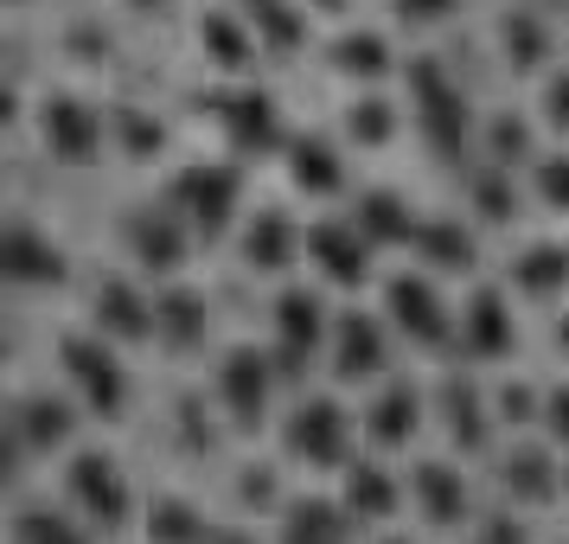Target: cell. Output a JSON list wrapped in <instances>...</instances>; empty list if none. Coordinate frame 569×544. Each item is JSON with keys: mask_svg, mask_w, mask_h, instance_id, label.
<instances>
[{"mask_svg": "<svg viewBox=\"0 0 569 544\" xmlns=\"http://www.w3.org/2000/svg\"><path fill=\"white\" fill-rule=\"evenodd\" d=\"M403 78H410V109H416V129H422V141L436 148L441 160H461L467 148H473V109H467V90L448 71H441V58L416 52L410 65H403Z\"/></svg>", "mask_w": 569, "mask_h": 544, "instance_id": "cell-1", "label": "cell"}, {"mask_svg": "<svg viewBox=\"0 0 569 544\" xmlns=\"http://www.w3.org/2000/svg\"><path fill=\"white\" fill-rule=\"evenodd\" d=\"M282 448H288V462H301V467L346 474V467L359 462L352 455L359 448V423H352V411L339 397H301L282 423Z\"/></svg>", "mask_w": 569, "mask_h": 544, "instance_id": "cell-2", "label": "cell"}, {"mask_svg": "<svg viewBox=\"0 0 569 544\" xmlns=\"http://www.w3.org/2000/svg\"><path fill=\"white\" fill-rule=\"evenodd\" d=\"M237 199H243V174H237L231 160H192V167L173 174V192H167V206L192 225V237H224L231 231Z\"/></svg>", "mask_w": 569, "mask_h": 544, "instance_id": "cell-3", "label": "cell"}, {"mask_svg": "<svg viewBox=\"0 0 569 544\" xmlns=\"http://www.w3.org/2000/svg\"><path fill=\"white\" fill-rule=\"evenodd\" d=\"M58 365H64V378L78 385L83 411L116 423V416L129 411V372L116 359V346L103 334H64L58 339Z\"/></svg>", "mask_w": 569, "mask_h": 544, "instance_id": "cell-4", "label": "cell"}, {"mask_svg": "<svg viewBox=\"0 0 569 544\" xmlns=\"http://www.w3.org/2000/svg\"><path fill=\"white\" fill-rule=\"evenodd\" d=\"M276 378H282V372H276V353H269V346H231V353L218 359V385H211V397L224 404L231 429L257 436L262 423H269Z\"/></svg>", "mask_w": 569, "mask_h": 544, "instance_id": "cell-5", "label": "cell"}, {"mask_svg": "<svg viewBox=\"0 0 569 544\" xmlns=\"http://www.w3.org/2000/svg\"><path fill=\"white\" fill-rule=\"evenodd\" d=\"M333 346V314L313 288H282L276 295V372L282 378H308V365Z\"/></svg>", "mask_w": 569, "mask_h": 544, "instance_id": "cell-6", "label": "cell"}, {"mask_svg": "<svg viewBox=\"0 0 569 544\" xmlns=\"http://www.w3.org/2000/svg\"><path fill=\"white\" fill-rule=\"evenodd\" d=\"M64 500H71L78 518L97 525V532H122V525H129V474H122L116 455H103V448L71 455V467H64Z\"/></svg>", "mask_w": 569, "mask_h": 544, "instance_id": "cell-7", "label": "cell"}, {"mask_svg": "<svg viewBox=\"0 0 569 544\" xmlns=\"http://www.w3.org/2000/svg\"><path fill=\"white\" fill-rule=\"evenodd\" d=\"M39 141L64 167H90V160H103L109 116L97 103H83V97H46L39 103Z\"/></svg>", "mask_w": 569, "mask_h": 544, "instance_id": "cell-8", "label": "cell"}, {"mask_svg": "<svg viewBox=\"0 0 569 544\" xmlns=\"http://www.w3.org/2000/svg\"><path fill=\"white\" fill-rule=\"evenodd\" d=\"M385 320L410 346H429V353H448V339H461V327L448 320V301L436 295L429 276H390L385 283Z\"/></svg>", "mask_w": 569, "mask_h": 544, "instance_id": "cell-9", "label": "cell"}, {"mask_svg": "<svg viewBox=\"0 0 569 544\" xmlns=\"http://www.w3.org/2000/svg\"><path fill=\"white\" fill-rule=\"evenodd\" d=\"M186 237H192V225L173 206H134L122 218V244H129L141 276H173L186 263Z\"/></svg>", "mask_w": 569, "mask_h": 544, "instance_id": "cell-10", "label": "cell"}, {"mask_svg": "<svg viewBox=\"0 0 569 544\" xmlns=\"http://www.w3.org/2000/svg\"><path fill=\"white\" fill-rule=\"evenodd\" d=\"M327 365H333L339 385H371V378H385V365H390L385 320H371V314H359V308L333 314V346H327Z\"/></svg>", "mask_w": 569, "mask_h": 544, "instance_id": "cell-11", "label": "cell"}, {"mask_svg": "<svg viewBox=\"0 0 569 544\" xmlns=\"http://www.w3.org/2000/svg\"><path fill=\"white\" fill-rule=\"evenodd\" d=\"M71 436H78V404H71V397H52V390L13 397V411H7V442H13L20 455H52V448H64Z\"/></svg>", "mask_w": 569, "mask_h": 544, "instance_id": "cell-12", "label": "cell"}, {"mask_svg": "<svg viewBox=\"0 0 569 544\" xmlns=\"http://www.w3.org/2000/svg\"><path fill=\"white\" fill-rule=\"evenodd\" d=\"M211 116L224 122V141H231L237 155H276V148H288L282 109H276L269 90H231V97H211Z\"/></svg>", "mask_w": 569, "mask_h": 544, "instance_id": "cell-13", "label": "cell"}, {"mask_svg": "<svg viewBox=\"0 0 569 544\" xmlns=\"http://www.w3.org/2000/svg\"><path fill=\"white\" fill-rule=\"evenodd\" d=\"M0 276L13 288H58L71 276V263H64V250H58L39 225L13 218V225L0 231Z\"/></svg>", "mask_w": 569, "mask_h": 544, "instance_id": "cell-14", "label": "cell"}, {"mask_svg": "<svg viewBox=\"0 0 569 544\" xmlns=\"http://www.w3.org/2000/svg\"><path fill=\"white\" fill-rule=\"evenodd\" d=\"M90 327L109 346H141V339H154V295H141L129 276H103L90 295Z\"/></svg>", "mask_w": 569, "mask_h": 544, "instance_id": "cell-15", "label": "cell"}, {"mask_svg": "<svg viewBox=\"0 0 569 544\" xmlns=\"http://www.w3.org/2000/svg\"><path fill=\"white\" fill-rule=\"evenodd\" d=\"M410 500L422 525H436V532H455L473 518V487H467L461 462H410Z\"/></svg>", "mask_w": 569, "mask_h": 544, "instance_id": "cell-16", "label": "cell"}, {"mask_svg": "<svg viewBox=\"0 0 569 544\" xmlns=\"http://www.w3.org/2000/svg\"><path fill=\"white\" fill-rule=\"evenodd\" d=\"M308 263L333 288L371 283V244L359 237V225H352V218H320V225H308Z\"/></svg>", "mask_w": 569, "mask_h": 544, "instance_id": "cell-17", "label": "cell"}, {"mask_svg": "<svg viewBox=\"0 0 569 544\" xmlns=\"http://www.w3.org/2000/svg\"><path fill=\"white\" fill-rule=\"evenodd\" d=\"M499 493H506V506H550L563 493V462L543 442H512L499 455Z\"/></svg>", "mask_w": 569, "mask_h": 544, "instance_id": "cell-18", "label": "cell"}, {"mask_svg": "<svg viewBox=\"0 0 569 544\" xmlns=\"http://www.w3.org/2000/svg\"><path fill=\"white\" fill-rule=\"evenodd\" d=\"M512 346H518V320L506 308V295L499 288H473L461 308V353L492 365V359H512Z\"/></svg>", "mask_w": 569, "mask_h": 544, "instance_id": "cell-19", "label": "cell"}, {"mask_svg": "<svg viewBox=\"0 0 569 544\" xmlns=\"http://www.w3.org/2000/svg\"><path fill=\"white\" fill-rule=\"evenodd\" d=\"M416 429H422V390H416L410 378H390V385L365 404V416H359V436L371 442V448H385V455L410 448Z\"/></svg>", "mask_w": 569, "mask_h": 544, "instance_id": "cell-20", "label": "cell"}, {"mask_svg": "<svg viewBox=\"0 0 569 544\" xmlns=\"http://www.w3.org/2000/svg\"><path fill=\"white\" fill-rule=\"evenodd\" d=\"M436 411H441L448 442H455L461 455H487V448H492V423H499V416H492L487 390L473 385V378H441Z\"/></svg>", "mask_w": 569, "mask_h": 544, "instance_id": "cell-21", "label": "cell"}, {"mask_svg": "<svg viewBox=\"0 0 569 544\" xmlns=\"http://www.w3.org/2000/svg\"><path fill=\"white\" fill-rule=\"evenodd\" d=\"M301 250H308V231H301L282 206H262L257 218L243 225V244H237L243 269H257V276H282Z\"/></svg>", "mask_w": 569, "mask_h": 544, "instance_id": "cell-22", "label": "cell"}, {"mask_svg": "<svg viewBox=\"0 0 569 544\" xmlns=\"http://www.w3.org/2000/svg\"><path fill=\"white\" fill-rule=\"evenodd\" d=\"M211 334V301L199 288H160L154 295V339L167 353H199Z\"/></svg>", "mask_w": 569, "mask_h": 544, "instance_id": "cell-23", "label": "cell"}, {"mask_svg": "<svg viewBox=\"0 0 569 544\" xmlns=\"http://www.w3.org/2000/svg\"><path fill=\"white\" fill-rule=\"evenodd\" d=\"M352 525H359V518L346 513L339 500L308 493V500H288V506H282L276 544H352Z\"/></svg>", "mask_w": 569, "mask_h": 544, "instance_id": "cell-24", "label": "cell"}, {"mask_svg": "<svg viewBox=\"0 0 569 544\" xmlns=\"http://www.w3.org/2000/svg\"><path fill=\"white\" fill-rule=\"evenodd\" d=\"M339 506L359 518V525H378V518H390L397 506H403V481H397L385 462L359 455V462L346 467V493H339Z\"/></svg>", "mask_w": 569, "mask_h": 544, "instance_id": "cell-25", "label": "cell"}, {"mask_svg": "<svg viewBox=\"0 0 569 544\" xmlns=\"http://www.w3.org/2000/svg\"><path fill=\"white\" fill-rule=\"evenodd\" d=\"M410 250H416V263L436 269V276H473V263H480L473 231H467L461 218H422Z\"/></svg>", "mask_w": 569, "mask_h": 544, "instance_id": "cell-26", "label": "cell"}, {"mask_svg": "<svg viewBox=\"0 0 569 544\" xmlns=\"http://www.w3.org/2000/svg\"><path fill=\"white\" fill-rule=\"evenodd\" d=\"M288 180L308 199H339L346 192V160H339V148L327 135H295L288 141Z\"/></svg>", "mask_w": 569, "mask_h": 544, "instance_id": "cell-27", "label": "cell"}, {"mask_svg": "<svg viewBox=\"0 0 569 544\" xmlns=\"http://www.w3.org/2000/svg\"><path fill=\"white\" fill-rule=\"evenodd\" d=\"M352 225H359V237L371 250H390V244H416V225L422 218H410V206L390 186H365L359 206H352Z\"/></svg>", "mask_w": 569, "mask_h": 544, "instance_id": "cell-28", "label": "cell"}, {"mask_svg": "<svg viewBox=\"0 0 569 544\" xmlns=\"http://www.w3.org/2000/svg\"><path fill=\"white\" fill-rule=\"evenodd\" d=\"M199 46H206V58L218 71H250L257 65V32H250V20L243 13H224V7L199 13Z\"/></svg>", "mask_w": 569, "mask_h": 544, "instance_id": "cell-29", "label": "cell"}, {"mask_svg": "<svg viewBox=\"0 0 569 544\" xmlns=\"http://www.w3.org/2000/svg\"><path fill=\"white\" fill-rule=\"evenodd\" d=\"M569 283V244H525L512 257V288L531 301H557Z\"/></svg>", "mask_w": 569, "mask_h": 544, "instance_id": "cell-30", "label": "cell"}, {"mask_svg": "<svg viewBox=\"0 0 569 544\" xmlns=\"http://www.w3.org/2000/svg\"><path fill=\"white\" fill-rule=\"evenodd\" d=\"M211 538H218V525L192 500L154 493V506H148V544H211Z\"/></svg>", "mask_w": 569, "mask_h": 544, "instance_id": "cell-31", "label": "cell"}, {"mask_svg": "<svg viewBox=\"0 0 569 544\" xmlns=\"http://www.w3.org/2000/svg\"><path fill=\"white\" fill-rule=\"evenodd\" d=\"M499 58H506L512 71H543V65H550V27H543V13L512 7V13L499 20Z\"/></svg>", "mask_w": 569, "mask_h": 544, "instance_id": "cell-32", "label": "cell"}, {"mask_svg": "<svg viewBox=\"0 0 569 544\" xmlns=\"http://www.w3.org/2000/svg\"><path fill=\"white\" fill-rule=\"evenodd\" d=\"M237 13L250 20V32H257L269 52H301L308 46V20L288 0H237Z\"/></svg>", "mask_w": 569, "mask_h": 544, "instance_id": "cell-33", "label": "cell"}, {"mask_svg": "<svg viewBox=\"0 0 569 544\" xmlns=\"http://www.w3.org/2000/svg\"><path fill=\"white\" fill-rule=\"evenodd\" d=\"M333 71L339 78H359V83H378V78H390V46H385V32H371V27H359V32H339L333 39Z\"/></svg>", "mask_w": 569, "mask_h": 544, "instance_id": "cell-34", "label": "cell"}, {"mask_svg": "<svg viewBox=\"0 0 569 544\" xmlns=\"http://www.w3.org/2000/svg\"><path fill=\"white\" fill-rule=\"evenodd\" d=\"M480 148H487V167H538V148H531V122L512 116V109H499L487 116V129H480Z\"/></svg>", "mask_w": 569, "mask_h": 544, "instance_id": "cell-35", "label": "cell"}, {"mask_svg": "<svg viewBox=\"0 0 569 544\" xmlns=\"http://www.w3.org/2000/svg\"><path fill=\"white\" fill-rule=\"evenodd\" d=\"M109 141H116L129 160H160L167 155V122L148 116V109L122 103V109H109Z\"/></svg>", "mask_w": 569, "mask_h": 544, "instance_id": "cell-36", "label": "cell"}, {"mask_svg": "<svg viewBox=\"0 0 569 544\" xmlns=\"http://www.w3.org/2000/svg\"><path fill=\"white\" fill-rule=\"evenodd\" d=\"M339 129H346V141H359V148H390V141H397V103L365 90V97L346 103Z\"/></svg>", "mask_w": 569, "mask_h": 544, "instance_id": "cell-37", "label": "cell"}, {"mask_svg": "<svg viewBox=\"0 0 569 544\" xmlns=\"http://www.w3.org/2000/svg\"><path fill=\"white\" fill-rule=\"evenodd\" d=\"M467 199H473V218H480V225H512L518 218V186H512L506 167H473Z\"/></svg>", "mask_w": 569, "mask_h": 544, "instance_id": "cell-38", "label": "cell"}, {"mask_svg": "<svg viewBox=\"0 0 569 544\" xmlns=\"http://www.w3.org/2000/svg\"><path fill=\"white\" fill-rule=\"evenodd\" d=\"M13 544H90L71 513H52V506H20L13 513Z\"/></svg>", "mask_w": 569, "mask_h": 544, "instance_id": "cell-39", "label": "cell"}, {"mask_svg": "<svg viewBox=\"0 0 569 544\" xmlns=\"http://www.w3.org/2000/svg\"><path fill=\"white\" fill-rule=\"evenodd\" d=\"M173 423H180V442L192 455H211V448H218V416H211L206 390H180V397H173Z\"/></svg>", "mask_w": 569, "mask_h": 544, "instance_id": "cell-40", "label": "cell"}, {"mask_svg": "<svg viewBox=\"0 0 569 544\" xmlns=\"http://www.w3.org/2000/svg\"><path fill=\"white\" fill-rule=\"evenodd\" d=\"M237 506L243 513H282V474H276V462L237 467Z\"/></svg>", "mask_w": 569, "mask_h": 544, "instance_id": "cell-41", "label": "cell"}, {"mask_svg": "<svg viewBox=\"0 0 569 544\" xmlns=\"http://www.w3.org/2000/svg\"><path fill=\"white\" fill-rule=\"evenodd\" d=\"M492 416H499L506 429H531V423L543 416V404H538V390L525 385V378H512V385L492 390Z\"/></svg>", "mask_w": 569, "mask_h": 544, "instance_id": "cell-42", "label": "cell"}, {"mask_svg": "<svg viewBox=\"0 0 569 544\" xmlns=\"http://www.w3.org/2000/svg\"><path fill=\"white\" fill-rule=\"evenodd\" d=\"M531 192H538L550 211H569V155H543L531 167Z\"/></svg>", "mask_w": 569, "mask_h": 544, "instance_id": "cell-43", "label": "cell"}, {"mask_svg": "<svg viewBox=\"0 0 569 544\" xmlns=\"http://www.w3.org/2000/svg\"><path fill=\"white\" fill-rule=\"evenodd\" d=\"M390 7H397L403 27H441V20L461 13V0H390Z\"/></svg>", "mask_w": 569, "mask_h": 544, "instance_id": "cell-44", "label": "cell"}, {"mask_svg": "<svg viewBox=\"0 0 569 544\" xmlns=\"http://www.w3.org/2000/svg\"><path fill=\"white\" fill-rule=\"evenodd\" d=\"M480 544H531V532H525V518H512V506H499L480 518Z\"/></svg>", "mask_w": 569, "mask_h": 544, "instance_id": "cell-45", "label": "cell"}, {"mask_svg": "<svg viewBox=\"0 0 569 544\" xmlns=\"http://www.w3.org/2000/svg\"><path fill=\"white\" fill-rule=\"evenodd\" d=\"M543 122L569 129V71H550V83H543Z\"/></svg>", "mask_w": 569, "mask_h": 544, "instance_id": "cell-46", "label": "cell"}, {"mask_svg": "<svg viewBox=\"0 0 569 544\" xmlns=\"http://www.w3.org/2000/svg\"><path fill=\"white\" fill-rule=\"evenodd\" d=\"M543 429L563 442V455H569V385H557L550 397H543Z\"/></svg>", "mask_w": 569, "mask_h": 544, "instance_id": "cell-47", "label": "cell"}, {"mask_svg": "<svg viewBox=\"0 0 569 544\" xmlns=\"http://www.w3.org/2000/svg\"><path fill=\"white\" fill-rule=\"evenodd\" d=\"M71 58H109V32H97V27H71Z\"/></svg>", "mask_w": 569, "mask_h": 544, "instance_id": "cell-48", "label": "cell"}, {"mask_svg": "<svg viewBox=\"0 0 569 544\" xmlns=\"http://www.w3.org/2000/svg\"><path fill=\"white\" fill-rule=\"evenodd\" d=\"M211 544H257V538H250L243 525H218V538H211Z\"/></svg>", "mask_w": 569, "mask_h": 544, "instance_id": "cell-49", "label": "cell"}, {"mask_svg": "<svg viewBox=\"0 0 569 544\" xmlns=\"http://www.w3.org/2000/svg\"><path fill=\"white\" fill-rule=\"evenodd\" d=\"M557 346H563V353H569V314H563V320H557Z\"/></svg>", "mask_w": 569, "mask_h": 544, "instance_id": "cell-50", "label": "cell"}, {"mask_svg": "<svg viewBox=\"0 0 569 544\" xmlns=\"http://www.w3.org/2000/svg\"><path fill=\"white\" fill-rule=\"evenodd\" d=\"M129 7H141V13H160V7H167V0H129Z\"/></svg>", "mask_w": 569, "mask_h": 544, "instance_id": "cell-51", "label": "cell"}, {"mask_svg": "<svg viewBox=\"0 0 569 544\" xmlns=\"http://www.w3.org/2000/svg\"><path fill=\"white\" fill-rule=\"evenodd\" d=\"M313 7H327V13H339V7H346V0H313Z\"/></svg>", "mask_w": 569, "mask_h": 544, "instance_id": "cell-52", "label": "cell"}, {"mask_svg": "<svg viewBox=\"0 0 569 544\" xmlns=\"http://www.w3.org/2000/svg\"><path fill=\"white\" fill-rule=\"evenodd\" d=\"M378 544H410V538H378Z\"/></svg>", "mask_w": 569, "mask_h": 544, "instance_id": "cell-53", "label": "cell"}, {"mask_svg": "<svg viewBox=\"0 0 569 544\" xmlns=\"http://www.w3.org/2000/svg\"><path fill=\"white\" fill-rule=\"evenodd\" d=\"M563 487H569V462H563Z\"/></svg>", "mask_w": 569, "mask_h": 544, "instance_id": "cell-54", "label": "cell"}]
</instances>
